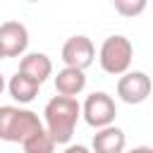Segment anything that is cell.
<instances>
[{"instance_id": "11", "label": "cell", "mask_w": 153, "mask_h": 153, "mask_svg": "<svg viewBox=\"0 0 153 153\" xmlns=\"http://www.w3.org/2000/svg\"><path fill=\"white\" fill-rule=\"evenodd\" d=\"M38 88H41V84H36L33 79H29V76H24L22 72H17L12 79H10V84H7V91H10V96L19 103V105H26V103H31L36 96H38Z\"/></svg>"}, {"instance_id": "3", "label": "cell", "mask_w": 153, "mask_h": 153, "mask_svg": "<svg viewBox=\"0 0 153 153\" xmlns=\"http://www.w3.org/2000/svg\"><path fill=\"white\" fill-rule=\"evenodd\" d=\"M131 60H134V45L127 36H108L98 50V65L105 74H112V76H120L124 72H129L131 67Z\"/></svg>"}, {"instance_id": "7", "label": "cell", "mask_w": 153, "mask_h": 153, "mask_svg": "<svg viewBox=\"0 0 153 153\" xmlns=\"http://www.w3.org/2000/svg\"><path fill=\"white\" fill-rule=\"evenodd\" d=\"M29 48V29L22 22L0 24V50L5 57H22Z\"/></svg>"}, {"instance_id": "2", "label": "cell", "mask_w": 153, "mask_h": 153, "mask_svg": "<svg viewBox=\"0 0 153 153\" xmlns=\"http://www.w3.org/2000/svg\"><path fill=\"white\" fill-rule=\"evenodd\" d=\"M38 129H43V122L33 110L17 105H0V141L22 143Z\"/></svg>"}, {"instance_id": "10", "label": "cell", "mask_w": 153, "mask_h": 153, "mask_svg": "<svg viewBox=\"0 0 153 153\" xmlns=\"http://www.w3.org/2000/svg\"><path fill=\"white\" fill-rule=\"evenodd\" d=\"M84 88H86V74H84V69L62 67V69L55 74V91H57V96L76 98Z\"/></svg>"}, {"instance_id": "16", "label": "cell", "mask_w": 153, "mask_h": 153, "mask_svg": "<svg viewBox=\"0 0 153 153\" xmlns=\"http://www.w3.org/2000/svg\"><path fill=\"white\" fill-rule=\"evenodd\" d=\"M2 91H5V76L0 74V96H2Z\"/></svg>"}, {"instance_id": "9", "label": "cell", "mask_w": 153, "mask_h": 153, "mask_svg": "<svg viewBox=\"0 0 153 153\" xmlns=\"http://www.w3.org/2000/svg\"><path fill=\"white\" fill-rule=\"evenodd\" d=\"M19 72L24 76L33 79L36 84H43L53 74V62L45 53H24L19 60Z\"/></svg>"}, {"instance_id": "17", "label": "cell", "mask_w": 153, "mask_h": 153, "mask_svg": "<svg viewBox=\"0 0 153 153\" xmlns=\"http://www.w3.org/2000/svg\"><path fill=\"white\" fill-rule=\"evenodd\" d=\"M0 60H5V55H2V50H0Z\"/></svg>"}, {"instance_id": "5", "label": "cell", "mask_w": 153, "mask_h": 153, "mask_svg": "<svg viewBox=\"0 0 153 153\" xmlns=\"http://www.w3.org/2000/svg\"><path fill=\"white\" fill-rule=\"evenodd\" d=\"M151 76L146 72H124L117 79V96L127 105H139L151 96Z\"/></svg>"}, {"instance_id": "1", "label": "cell", "mask_w": 153, "mask_h": 153, "mask_svg": "<svg viewBox=\"0 0 153 153\" xmlns=\"http://www.w3.org/2000/svg\"><path fill=\"white\" fill-rule=\"evenodd\" d=\"M79 117H81V105L76 98L53 96L43 108V129L53 136L55 143L67 146L74 136Z\"/></svg>"}, {"instance_id": "19", "label": "cell", "mask_w": 153, "mask_h": 153, "mask_svg": "<svg viewBox=\"0 0 153 153\" xmlns=\"http://www.w3.org/2000/svg\"><path fill=\"white\" fill-rule=\"evenodd\" d=\"M112 2H115V0H112Z\"/></svg>"}, {"instance_id": "15", "label": "cell", "mask_w": 153, "mask_h": 153, "mask_svg": "<svg viewBox=\"0 0 153 153\" xmlns=\"http://www.w3.org/2000/svg\"><path fill=\"white\" fill-rule=\"evenodd\" d=\"M122 153H153V148H151V146H136V148H131V151H122Z\"/></svg>"}, {"instance_id": "13", "label": "cell", "mask_w": 153, "mask_h": 153, "mask_svg": "<svg viewBox=\"0 0 153 153\" xmlns=\"http://www.w3.org/2000/svg\"><path fill=\"white\" fill-rule=\"evenodd\" d=\"M112 5H115V10H117L122 17H131V19H134V17L143 14L148 0H115Z\"/></svg>"}, {"instance_id": "6", "label": "cell", "mask_w": 153, "mask_h": 153, "mask_svg": "<svg viewBox=\"0 0 153 153\" xmlns=\"http://www.w3.org/2000/svg\"><path fill=\"white\" fill-rule=\"evenodd\" d=\"M96 60V45L88 36H69L62 45V62L65 67H76V69H86L91 67Z\"/></svg>"}, {"instance_id": "12", "label": "cell", "mask_w": 153, "mask_h": 153, "mask_svg": "<svg viewBox=\"0 0 153 153\" xmlns=\"http://www.w3.org/2000/svg\"><path fill=\"white\" fill-rule=\"evenodd\" d=\"M55 141L45 129H38L36 134H31L26 141H22L24 153H55Z\"/></svg>"}, {"instance_id": "14", "label": "cell", "mask_w": 153, "mask_h": 153, "mask_svg": "<svg viewBox=\"0 0 153 153\" xmlns=\"http://www.w3.org/2000/svg\"><path fill=\"white\" fill-rule=\"evenodd\" d=\"M62 153H91V148H86L84 143H67V148Z\"/></svg>"}, {"instance_id": "8", "label": "cell", "mask_w": 153, "mask_h": 153, "mask_svg": "<svg viewBox=\"0 0 153 153\" xmlns=\"http://www.w3.org/2000/svg\"><path fill=\"white\" fill-rule=\"evenodd\" d=\"M124 146H127L124 129H120L115 124H108V127H103L93 134L91 153H122Z\"/></svg>"}, {"instance_id": "18", "label": "cell", "mask_w": 153, "mask_h": 153, "mask_svg": "<svg viewBox=\"0 0 153 153\" xmlns=\"http://www.w3.org/2000/svg\"><path fill=\"white\" fill-rule=\"evenodd\" d=\"M26 2H38V0H26Z\"/></svg>"}, {"instance_id": "4", "label": "cell", "mask_w": 153, "mask_h": 153, "mask_svg": "<svg viewBox=\"0 0 153 153\" xmlns=\"http://www.w3.org/2000/svg\"><path fill=\"white\" fill-rule=\"evenodd\" d=\"M81 115H84V120H86L88 127L103 129L108 124H115L117 105H115L112 96H108L105 91H96V93L86 96V100L81 105Z\"/></svg>"}]
</instances>
